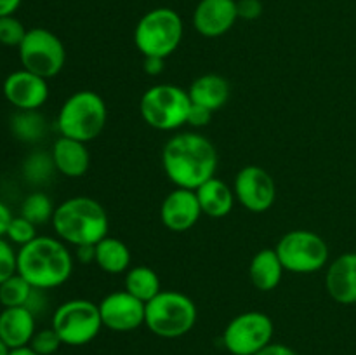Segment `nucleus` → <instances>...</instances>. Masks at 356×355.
Returning <instances> with one entry per match:
<instances>
[{"mask_svg":"<svg viewBox=\"0 0 356 355\" xmlns=\"http://www.w3.org/2000/svg\"><path fill=\"white\" fill-rule=\"evenodd\" d=\"M325 289L341 305H356V253L341 254L329 265Z\"/></svg>","mask_w":356,"mask_h":355,"instance_id":"f3484780","label":"nucleus"},{"mask_svg":"<svg viewBox=\"0 0 356 355\" xmlns=\"http://www.w3.org/2000/svg\"><path fill=\"white\" fill-rule=\"evenodd\" d=\"M3 96L17 110H38L49 97L47 79L17 70L3 80Z\"/></svg>","mask_w":356,"mask_h":355,"instance_id":"4468645a","label":"nucleus"},{"mask_svg":"<svg viewBox=\"0 0 356 355\" xmlns=\"http://www.w3.org/2000/svg\"><path fill=\"white\" fill-rule=\"evenodd\" d=\"M26 28L13 16H2L0 17V44L9 45V47H19L23 42L24 35H26Z\"/></svg>","mask_w":356,"mask_h":355,"instance_id":"c756f323","label":"nucleus"},{"mask_svg":"<svg viewBox=\"0 0 356 355\" xmlns=\"http://www.w3.org/2000/svg\"><path fill=\"white\" fill-rule=\"evenodd\" d=\"M103 327L99 306L90 299H70L56 308L52 329L61 338L63 345L83 347L99 334Z\"/></svg>","mask_w":356,"mask_h":355,"instance_id":"6e6552de","label":"nucleus"},{"mask_svg":"<svg viewBox=\"0 0 356 355\" xmlns=\"http://www.w3.org/2000/svg\"><path fill=\"white\" fill-rule=\"evenodd\" d=\"M108 120V108L94 90H76L66 97L58 113V131L65 138L89 143L103 132Z\"/></svg>","mask_w":356,"mask_h":355,"instance_id":"20e7f679","label":"nucleus"},{"mask_svg":"<svg viewBox=\"0 0 356 355\" xmlns=\"http://www.w3.org/2000/svg\"><path fill=\"white\" fill-rule=\"evenodd\" d=\"M218 150L211 139L198 132H181L165 143L162 166L176 188L197 190L216 176Z\"/></svg>","mask_w":356,"mask_h":355,"instance_id":"f257e3e1","label":"nucleus"},{"mask_svg":"<svg viewBox=\"0 0 356 355\" xmlns=\"http://www.w3.org/2000/svg\"><path fill=\"white\" fill-rule=\"evenodd\" d=\"M86 145L87 143L59 136L51 153L56 171L66 178H82L90 166V155Z\"/></svg>","mask_w":356,"mask_h":355,"instance_id":"6ab92c4d","label":"nucleus"},{"mask_svg":"<svg viewBox=\"0 0 356 355\" xmlns=\"http://www.w3.org/2000/svg\"><path fill=\"white\" fill-rule=\"evenodd\" d=\"M200 216V202L195 190L176 188L163 198L160 205V219L170 232H186L193 228Z\"/></svg>","mask_w":356,"mask_h":355,"instance_id":"2eb2a0df","label":"nucleus"},{"mask_svg":"<svg viewBox=\"0 0 356 355\" xmlns=\"http://www.w3.org/2000/svg\"><path fill=\"white\" fill-rule=\"evenodd\" d=\"M19 61L24 70L44 79H52L66 63L61 38L45 28H31L19 44Z\"/></svg>","mask_w":356,"mask_h":355,"instance_id":"9d476101","label":"nucleus"},{"mask_svg":"<svg viewBox=\"0 0 356 355\" xmlns=\"http://www.w3.org/2000/svg\"><path fill=\"white\" fill-rule=\"evenodd\" d=\"M273 333V320L252 310L229 320L222 333V345L232 355H256L271 343Z\"/></svg>","mask_w":356,"mask_h":355,"instance_id":"9b49d317","label":"nucleus"},{"mask_svg":"<svg viewBox=\"0 0 356 355\" xmlns=\"http://www.w3.org/2000/svg\"><path fill=\"white\" fill-rule=\"evenodd\" d=\"M197 305L190 296L167 289L146 303L145 326L155 336L174 340L190 333L197 324Z\"/></svg>","mask_w":356,"mask_h":355,"instance_id":"39448f33","label":"nucleus"},{"mask_svg":"<svg viewBox=\"0 0 356 355\" xmlns=\"http://www.w3.org/2000/svg\"><path fill=\"white\" fill-rule=\"evenodd\" d=\"M183 19L169 7H159L146 13L134 30V44L145 58H169L183 40Z\"/></svg>","mask_w":356,"mask_h":355,"instance_id":"423d86ee","label":"nucleus"},{"mask_svg":"<svg viewBox=\"0 0 356 355\" xmlns=\"http://www.w3.org/2000/svg\"><path fill=\"white\" fill-rule=\"evenodd\" d=\"M33 289L35 287H31L30 282L24 281L19 274H14L13 277H9L0 284V305L3 308L26 306Z\"/></svg>","mask_w":356,"mask_h":355,"instance_id":"a878e982","label":"nucleus"},{"mask_svg":"<svg viewBox=\"0 0 356 355\" xmlns=\"http://www.w3.org/2000/svg\"><path fill=\"white\" fill-rule=\"evenodd\" d=\"M163 58H155V56H148L145 58V63H143V68H145L146 75L149 77H159L160 73L163 72Z\"/></svg>","mask_w":356,"mask_h":355,"instance_id":"c9c22d12","label":"nucleus"},{"mask_svg":"<svg viewBox=\"0 0 356 355\" xmlns=\"http://www.w3.org/2000/svg\"><path fill=\"white\" fill-rule=\"evenodd\" d=\"M9 355H38V354L35 350H31L30 347H23V348H14V350H10Z\"/></svg>","mask_w":356,"mask_h":355,"instance_id":"ea45409f","label":"nucleus"},{"mask_svg":"<svg viewBox=\"0 0 356 355\" xmlns=\"http://www.w3.org/2000/svg\"><path fill=\"white\" fill-rule=\"evenodd\" d=\"M236 13L242 19H257L263 14V2L261 0H236Z\"/></svg>","mask_w":356,"mask_h":355,"instance_id":"473e14b6","label":"nucleus"},{"mask_svg":"<svg viewBox=\"0 0 356 355\" xmlns=\"http://www.w3.org/2000/svg\"><path fill=\"white\" fill-rule=\"evenodd\" d=\"M76 261L83 265H89L96 261V244H86V246L75 247Z\"/></svg>","mask_w":356,"mask_h":355,"instance_id":"f704fd0d","label":"nucleus"},{"mask_svg":"<svg viewBox=\"0 0 356 355\" xmlns=\"http://www.w3.org/2000/svg\"><path fill=\"white\" fill-rule=\"evenodd\" d=\"M191 100L188 90L172 84H156L139 100V113L156 131H176L186 124Z\"/></svg>","mask_w":356,"mask_h":355,"instance_id":"0eeeda50","label":"nucleus"},{"mask_svg":"<svg viewBox=\"0 0 356 355\" xmlns=\"http://www.w3.org/2000/svg\"><path fill=\"white\" fill-rule=\"evenodd\" d=\"M97 306H99L103 327H108L115 333H131L145 326L146 303L125 289L110 292L97 303Z\"/></svg>","mask_w":356,"mask_h":355,"instance_id":"ddd939ff","label":"nucleus"},{"mask_svg":"<svg viewBox=\"0 0 356 355\" xmlns=\"http://www.w3.org/2000/svg\"><path fill=\"white\" fill-rule=\"evenodd\" d=\"M35 333V313L26 306H13L0 312V338L10 350L28 347Z\"/></svg>","mask_w":356,"mask_h":355,"instance_id":"a211bd4d","label":"nucleus"},{"mask_svg":"<svg viewBox=\"0 0 356 355\" xmlns=\"http://www.w3.org/2000/svg\"><path fill=\"white\" fill-rule=\"evenodd\" d=\"M21 0H0V17L13 16L19 7Z\"/></svg>","mask_w":356,"mask_h":355,"instance_id":"58836bf2","label":"nucleus"},{"mask_svg":"<svg viewBox=\"0 0 356 355\" xmlns=\"http://www.w3.org/2000/svg\"><path fill=\"white\" fill-rule=\"evenodd\" d=\"M236 19V0H200L193 13L195 30L207 38L225 35Z\"/></svg>","mask_w":356,"mask_h":355,"instance_id":"dca6fc26","label":"nucleus"},{"mask_svg":"<svg viewBox=\"0 0 356 355\" xmlns=\"http://www.w3.org/2000/svg\"><path fill=\"white\" fill-rule=\"evenodd\" d=\"M72 271V253L54 237H37L17 251V274L35 289L47 291L63 285Z\"/></svg>","mask_w":356,"mask_h":355,"instance_id":"f03ea898","label":"nucleus"},{"mask_svg":"<svg viewBox=\"0 0 356 355\" xmlns=\"http://www.w3.org/2000/svg\"><path fill=\"white\" fill-rule=\"evenodd\" d=\"M195 194L200 202L202 214L212 219H221L228 216L235 205V191L216 176L198 187Z\"/></svg>","mask_w":356,"mask_h":355,"instance_id":"412c9836","label":"nucleus"},{"mask_svg":"<svg viewBox=\"0 0 356 355\" xmlns=\"http://www.w3.org/2000/svg\"><path fill=\"white\" fill-rule=\"evenodd\" d=\"M212 118V111H209L207 108H202L198 104L191 103L190 113H188V120L186 124H190L191 127H204L211 122Z\"/></svg>","mask_w":356,"mask_h":355,"instance_id":"72a5a7b5","label":"nucleus"},{"mask_svg":"<svg viewBox=\"0 0 356 355\" xmlns=\"http://www.w3.org/2000/svg\"><path fill=\"white\" fill-rule=\"evenodd\" d=\"M52 228L70 246L97 244L110 232V219L103 205L90 197H72L54 209Z\"/></svg>","mask_w":356,"mask_h":355,"instance_id":"7ed1b4c3","label":"nucleus"},{"mask_svg":"<svg viewBox=\"0 0 356 355\" xmlns=\"http://www.w3.org/2000/svg\"><path fill=\"white\" fill-rule=\"evenodd\" d=\"M17 274V253L3 237H0V284Z\"/></svg>","mask_w":356,"mask_h":355,"instance_id":"2f4dec72","label":"nucleus"},{"mask_svg":"<svg viewBox=\"0 0 356 355\" xmlns=\"http://www.w3.org/2000/svg\"><path fill=\"white\" fill-rule=\"evenodd\" d=\"M54 171V160H52V155H47V153H31L23 164L24 178L33 184H42L49 181Z\"/></svg>","mask_w":356,"mask_h":355,"instance_id":"cd10ccee","label":"nucleus"},{"mask_svg":"<svg viewBox=\"0 0 356 355\" xmlns=\"http://www.w3.org/2000/svg\"><path fill=\"white\" fill-rule=\"evenodd\" d=\"M10 219H13V214H10L9 207L3 202H0V237H6Z\"/></svg>","mask_w":356,"mask_h":355,"instance_id":"4c0bfd02","label":"nucleus"},{"mask_svg":"<svg viewBox=\"0 0 356 355\" xmlns=\"http://www.w3.org/2000/svg\"><path fill=\"white\" fill-rule=\"evenodd\" d=\"M7 239L13 244H17V246H26L28 242H31L33 239H37V225H33L31 221H28L23 216H16L10 219L9 228H7L6 233Z\"/></svg>","mask_w":356,"mask_h":355,"instance_id":"c85d7f7f","label":"nucleus"},{"mask_svg":"<svg viewBox=\"0 0 356 355\" xmlns=\"http://www.w3.org/2000/svg\"><path fill=\"white\" fill-rule=\"evenodd\" d=\"M94 263L106 274H124L131 265V251H129L127 244L122 242L120 239L106 235L96 244V261Z\"/></svg>","mask_w":356,"mask_h":355,"instance_id":"5701e85b","label":"nucleus"},{"mask_svg":"<svg viewBox=\"0 0 356 355\" xmlns=\"http://www.w3.org/2000/svg\"><path fill=\"white\" fill-rule=\"evenodd\" d=\"M256 355H298L291 347L282 343H270L266 348H263L261 352H257Z\"/></svg>","mask_w":356,"mask_h":355,"instance_id":"e433bc0d","label":"nucleus"},{"mask_svg":"<svg viewBox=\"0 0 356 355\" xmlns=\"http://www.w3.org/2000/svg\"><path fill=\"white\" fill-rule=\"evenodd\" d=\"M10 354V348L3 343V340L0 338V355H9Z\"/></svg>","mask_w":356,"mask_h":355,"instance_id":"a19ab883","label":"nucleus"},{"mask_svg":"<svg viewBox=\"0 0 356 355\" xmlns=\"http://www.w3.org/2000/svg\"><path fill=\"white\" fill-rule=\"evenodd\" d=\"M54 209L56 207L52 205V200L47 195L42 194V191H33L21 204L19 216L26 218L33 225H45L47 221H52Z\"/></svg>","mask_w":356,"mask_h":355,"instance_id":"bb28decb","label":"nucleus"},{"mask_svg":"<svg viewBox=\"0 0 356 355\" xmlns=\"http://www.w3.org/2000/svg\"><path fill=\"white\" fill-rule=\"evenodd\" d=\"M61 345V338H59L58 333L51 327V329L37 331V333L33 334V338H31L28 347H30L31 350L37 352L38 355H52L59 350Z\"/></svg>","mask_w":356,"mask_h":355,"instance_id":"7c9ffc66","label":"nucleus"},{"mask_svg":"<svg viewBox=\"0 0 356 355\" xmlns=\"http://www.w3.org/2000/svg\"><path fill=\"white\" fill-rule=\"evenodd\" d=\"M284 271L285 268L278 258L277 251L271 249V247L257 251L249 265L250 282H252L254 287L263 292L277 289L282 282Z\"/></svg>","mask_w":356,"mask_h":355,"instance_id":"4be33fe9","label":"nucleus"},{"mask_svg":"<svg viewBox=\"0 0 356 355\" xmlns=\"http://www.w3.org/2000/svg\"><path fill=\"white\" fill-rule=\"evenodd\" d=\"M125 291L131 292L143 303H148L162 291V284H160V277L153 268L139 265V267L131 268L125 271Z\"/></svg>","mask_w":356,"mask_h":355,"instance_id":"b1692460","label":"nucleus"},{"mask_svg":"<svg viewBox=\"0 0 356 355\" xmlns=\"http://www.w3.org/2000/svg\"><path fill=\"white\" fill-rule=\"evenodd\" d=\"M10 131L21 141L35 143L45 136L47 124L37 110H19L10 118Z\"/></svg>","mask_w":356,"mask_h":355,"instance_id":"393cba45","label":"nucleus"},{"mask_svg":"<svg viewBox=\"0 0 356 355\" xmlns=\"http://www.w3.org/2000/svg\"><path fill=\"white\" fill-rule=\"evenodd\" d=\"M275 251L285 270L292 274H315L329 261L327 242L309 230L287 232L278 240Z\"/></svg>","mask_w":356,"mask_h":355,"instance_id":"1a4fd4ad","label":"nucleus"},{"mask_svg":"<svg viewBox=\"0 0 356 355\" xmlns=\"http://www.w3.org/2000/svg\"><path fill=\"white\" fill-rule=\"evenodd\" d=\"M235 198L250 212H266L277 198V184L259 166H247L235 178Z\"/></svg>","mask_w":356,"mask_h":355,"instance_id":"f8f14e48","label":"nucleus"},{"mask_svg":"<svg viewBox=\"0 0 356 355\" xmlns=\"http://www.w3.org/2000/svg\"><path fill=\"white\" fill-rule=\"evenodd\" d=\"M190 100L193 104L207 108L209 111H218L228 103L229 100V84L225 77L218 73H207L193 80L188 89Z\"/></svg>","mask_w":356,"mask_h":355,"instance_id":"aec40b11","label":"nucleus"}]
</instances>
